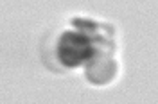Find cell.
<instances>
[{"mask_svg": "<svg viewBox=\"0 0 158 104\" xmlns=\"http://www.w3.org/2000/svg\"><path fill=\"white\" fill-rule=\"evenodd\" d=\"M94 54V47L90 43V40L81 34L69 31L65 32L58 43V59L61 65L65 66H77L90 59Z\"/></svg>", "mask_w": 158, "mask_h": 104, "instance_id": "obj_1", "label": "cell"}]
</instances>
